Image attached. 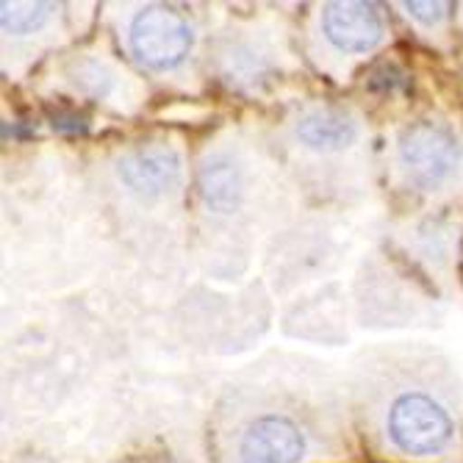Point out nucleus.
Returning a JSON list of instances; mask_svg holds the SVG:
<instances>
[{
  "mask_svg": "<svg viewBox=\"0 0 463 463\" xmlns=\"http://www.w3.org/2000/svg\"><path fill=\"white\" fill-rule=\"evenodd\" d=\"M386 428L392 444L411 458L439 455L452 439L449 413L425 392L400 394L389 408Z\"/></svg>",
  "mask_w": 463,
  "mask_h": 463,
  "instance_id": "1",
  "label": "nucleus"
},
{
  "mask_svg": "<svg viewBox=\"0 0 463 463\" xmlns=\"http://www.w3.org/2000/svg\"><path fill=\"white\" fill-rule=\"evenodd\" d=\"M397 156L411 184L419 189L441 186L460 164V142L441 122H413L400 134Z\"/></svg>",
  "mask_w": 463,
  "mask_h": 463,
  "instance_id": "2",
  "label": "nucleus"
},
{
  "mask_svg": "<svg viewBox=\"0 0 463 463\" xmlns=\"http://www.w3.org/2000/svg\"><path fill=\"white\" fill-rule=\"evenodd\" d=\"M194 33L189 23L166 6H145L128 28L134 56L150 70H173L192 51Z\"/></svg>",
  "mask_w": 463,
  "mask_h": 463,
  "instance_id": "3",
  "label": "nucleus"
},
{
  "mask_svg": "<svg viewBox=\"0 0 463 463\" xmlns=\"http://www.w3.org/2000/svg\"><path fill=\"white\" fill-rule=\"evenodd\" d=\"M117 175L125 189L142 200L164 197L181 181V153L173 145H139L119 156Z\"/></svg>",
  "mask_w": 463,
  "mask_h": 463,
  "instance_id": "4",
  "label": "nucleus"
},
{
  "mask_svg": "<svg viewBox=\"0 0 463 463\" xmlns=\"http://www.w3.org/2000/svg\"><path fill=\"white\" fill-rule=\"evenodd\" d=\"M303 455V430L280 413L252 419L239 439V463H300Z\"/></svg>",
  "mask_w": 463,
  "mask_h": 463,
  "instance_id": "5",
  "label": "nucleus"
},
{
  "mask_svg": "<svg viewBox=\"0 0 463 463\" xmlns=\"http://www.w3.org/2000/svg\"><path fill=\"white\" fill-rule=\"evenodd\" d=\"M322 31L333 48L345 53H366L383 36V20L374 4L364 0H339L322 12Z\"/></svg>",
  "mask_w": 463,
  "mask_h": 463,
  "instance_id": "6",
  "label": "nucleus"
},
{
  "mask_svg": "<svg viewBox=\"0 0 463 463\" xmlns=\"http://www.w3.org/2000/svg\"><path fill=\"white\" fill-rule=\"evenodd\" d=\"M197 192L214 214H233L244 197L241 166L225 153L208 156L197 170Z\"/></svg>",
  "mask_w": 463,
  "mask_h": 463,
  "instance_id": "7",
  "label": "nucleus"
},
{
  "mask_svg": "<svg viewBox=\"0 0 463 463\" xmlns=\"http://www.w3.org/2000/svg\"><path fill=\"white\" fill-rule=\"evenodd\" d=\"M298 139L317 153H339L358 139V125L342 109L314 106L298 119Z\"/></svg>",
  "mask_w": 463,
  "mask_h": 463,
  "instance_id": "8",
  "label": "nucleus"
},
{
  "mask_svg": "<svg viewBox=\"0 0 463 463\" xmlns=\"http://www.w3.org/2000/svg\"><path fill=\"white\" fill-rule=\"evenodd\" d=\"M51 12V4H4L0 6V25H4L6 33L25 36L45 25Z\"/></svg>",
  "mask_w": 463,
  "mask_h": 463,
  "instance_id": "9",
  "label": "nucleus"
},
{
  "mask_svg": "<svg viewBox=\"0 0 463 463\" xmlns=\"http://www.w3.org/2000/svg\"><path fill=\"white\" fill-rule=\"evenodd\" d=\"M402 6L413 20L425 25H439L449 12V4H444V0H405Z\"/></svg>",
  "mask_w": 463,
  "mask_h": 463,
  "instance_id": "10",
  "label": "nucleus"
},
{
  "mask_svg": "<svg viewBox=\"0 0 463 463\" xmlns=\"http://www.w3.org/2000/svg\"><path fill=\"white\" fill-rule=\"evenodd\" d=\"M64 119H67V117H59V114H53V125H56V128H64ZM70 119H72V131L83 128V122H80V117H70ZM67 128H70V125H67Z\"/></svg>",
  "mask_w": 463,
  "mask_h": 463,
  "instance_id": "11",
  "label": "nucleus"
}]
</instances>
